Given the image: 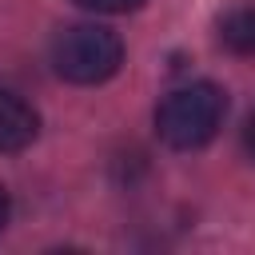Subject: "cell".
Returning a JSON list of instances; mask_svg holds the SVG:
<instances>
[{"label":"cell","instance_id":"1","mask_svg":"<svg viewBox=\"0 0 255 255\" xmlns=\"http://www.w3.org/2000/svg\"><path fill=\"white\" fill-rule=\"evenodd\" d=\"M223 116H227V92L211 80H195V84H183L159 100L155 131L167 147L195 151L215 139V131L223 128Z\"/></svg>","mask_w":255,"mask_h":255},{"label":"cell","instance_id":"7","mask_svg":"<svg viewBox=\"0 0 255 255\" xmlns=\"http://www.w3.org/2000/svg\"><path fill=\"white\" fill-rule=\"evenodd\" d=\"M4 223H8V191L0 187V231H4Z\"/></svg>","mask_w":255,"mask_h":255},{"label":"cell","instance_id":"4","mask_svg":"<svg viewBox=\"0 0 255 255\" xmlns=\"http://www.w3.org/2000/svg\"><path fill=\"white\" fill-rule=\"evenodd\" d=\"M219 28V44L235 56H251L255 60V4L251 0H235L219 12L215 20Z\"/></svg>","mask_w":255,"mask_h":255},{"label":"cell","instance_id":"6","mask_svg":"<svg viewBox=\"0 0 255 255\" xmlns=\"http://www.w3.org/2000/svg\"><path fill=\"white\" fill-rule=\"evenodd\" d=\"M243 147H247V155L255 159V112H251L247 124H243Z\"/></svg>","mask_w":255,"mask_h":255},{"label":"cell","instance_id":"2","mask_svg":"<svg viewBox=\"0 0 255 255\" xmlns=\"http://www.w3.org/2000/svg\"><path fill=\"white\" fill-rule=\"evenodd\" d=\"M124 64V40L104 24H72L52 40V68L68 84H104Z\"/></svg>","mask_w":255,"mask_h":255},{"label":"cell","instance_id":"5","mask_svg":"<svg viewBox=\"0 0 255 255\" xmlns=\"http://www.w3.org/2000/svg\"><path fill=\"white\" fill-rule=\"evenodd\" d=\"M88 12H104V16H120V12H135L143 0H72Z\"/></svg>","mask_w":255,"mask_h":255},{"label":"cell","instance_id":"3","mask_svg":"<svg viewBox=\"0 0 255 255\" xmlns=\"http://www.w3.org/2000/svg\"><path fill=\"white\" fill-rule=\"evenodd\" d=\"M36 131H40L36 108L24 96L0 88V151H24L36 139Z\"/></svg>","mask_w":255,"mask_h":255}]
</instances>
